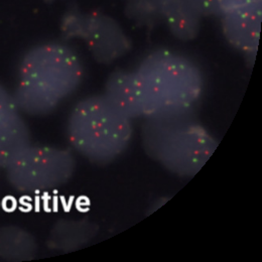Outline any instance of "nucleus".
Instances as JSON below:
<instances>
[{
  "label": "nucleus",
  "instance_id": "obj_1",
  "mask_svg": "<svg viewBox=\"0 0 262 262\" xmlns=\"http://www.w3.org/2000/svg\"><path fill=\"white\" fill-rule=\"evenodd\" d=\"M133 76L147 119L188 115L202 95L203 77L198 67L169 50L151 52Z\"/></svg>",
  "mask_w": 262,
  "mask_h": 262
},
{
  "label": "nucleus",
  "instance_id": "obj_2",
  "mask_svg": "<svg viewBox=\"0 0 262 262\" xmlns=\"http://www.w3.org/2000/svg\"><path fill=\"white\" fill-rule=\"evenodd\" d=\"M82 76L81 60L71 47L60 42L39 45L20 63L14 98L23 109L46 113L77 90Z\"/></svg>",
  "mask_w": 262,
  "mask_h": 262
},
{
  "label": "nucleus",
  "instance_id": "obj_3",
  "mask_svg": "<svg viewBox=\"0 0 262 262\" xmlns=\"http://www.w3.org/2000/svg\"><path fill=\"white\" fill-rule=\"evenodd\" d=\"M189 115L149 118L142 135L149 156L184 176L199 171L217 146L210 133Z\"/></svg>",
  "mask_w": 262,
  "mask_h": 262
},
{
  "label": "nucleus",
  "instance_id": "obj_4",
  "mask_svg": "<svg viewBox=\"0 0 262 262\" xmlns=\"http://www.w3.org/2000/svg\"><path fill=\"white\" fill-rule=\"evenodd\" d=\"M131 120L104 94L87 97L71 112L70 138L88 158L112 160L130 143Z\"/></svg>",
  "mask_w": 262,
  "mask_h": 262
},
{
  "label": "nucleus",
  "instance_id": "obj_5",
  "mask_svg": "<svg viewBox=\"0 0 262 262\" xmlns=\"http://www.w3.org/2000/svg\"><path fill=\"white\" fill-rule=\"evenodd\" d=\"M62 27L69 37L83 40L100 62H113L130 50V39L121 26L104 13L73 10L64 15Z\"/></svg>",
  "mask_w": 262,
  "mask_h": 262
},
{
  "label": "nucleus",
  "instance_id": "obj_6",
  "mask_svg": "<svg viewBox=\"0 0 262 262\" xmlns=\"http://www.w3.org/2000/svg\"><path fill=\"white\" fill-rule=\"evenodd\" d=\"M226 39L237 50L252 54L257 51L260 38L262 2L252 3L221 15Z\"/></svg>",
  "mask_w": 262,
  "mask_h": 262
},
{
  "label": "nucleus",
  "instance_id": "obj_7",
  "mask_svg": "<svg viewBox=\"0 0 262 262\" xmlns=\"http://www.w3.org/2000/svg\"><path fill=\"white\" fill-rule=\"evenodd\" d=\"M159 4L162 19L177 38L188 41L196 37L202 16L189 0H159Z\"/></svg>",
  "mask_w": 262,
  "mask_h": 262
},
{
  "label": "nucleus",
  "instance_id": "obj_8",
  "mask_svg": "<svg viewBox=\"0 0 262 262\" xmlns=\"http://www.w3.org/2000/svg\"><path fill=\"white\" fill-rule=\"evenodd\" d=\"M104 95L131 119L143 117L133 72L120 70L112 73L107 80Z\"/></svg>",
  "mask_w": 262,
  "mask_h": 262
},
{
  "label": "nucleus",
  "instance_id": "obj_9",
  "mask_svg": "<svg viewBox=\"0 0 262 262\" xmlns=\"http://www.w3.org/2000/svg\"><path fill=\"white\" fill-rule=\"evenodd\" d=\"M128 17L141 24H155L162 18L159 0H127Z\"/></svg>",
  "mask_w": 262,
  "mask_h": 262
},
{
  "label": "nucleus",
  "instance_id": "obj_10",
  "mask_svg": "<svg viewBox=\"0 0 262 262\" xmlns=\"http://www.w3.org/2000/svg\"><path fill=\"white\" fill-rule=\"evenodd\" d=\"M194 8L203 16H221L219 0H189Z\"/></svg>",
  "mask_w": 262,
  "mask_h": 262
},
{
  "label": "nucleus",
  "instance_id": "obj_11",
  "mask_svg": "<svg viewBox=\"0 0 262 262\" xmlns=\"http://www.w3.org/2000/svg\"><path fill=\"white\" fill-rule=\"evenodd\" d=\"M256 2H262V0H219L222 14Z\"/></svg>",
  "mask_w": 262,
  "mask_h": 262
}]
</instances>
